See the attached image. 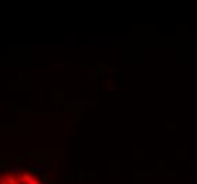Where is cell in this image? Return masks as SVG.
Masks as SVG:
<instances>
[{"label":"cell","mask_w":197,"mask_h":184,"mask_svg":"<svg viewBox=\"0 0 197 184\" xmlns=\"http://www.w3.org/2000/svg\"><path fill=\"white\" fill-rule=\"evenodd\" d=\"M0 184H44L30 171H6L0 174Z\"/></svg>","instance_id":"obj_1"}]
</instances>
